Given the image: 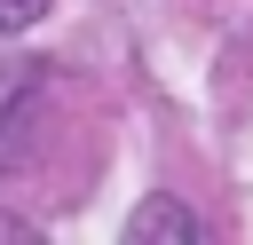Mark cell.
<instances>
[{
    "instance_id": "1",
    "label": "cell",
    "mask_w": 253,
    "mask_h": 245,
    "mask_svg": "<svg viewBox=\"0 0 253 245\" xmlns=\"http://www.w3.org/2000/svg\"><path fill=\"white\" fill-rule=\"evenodd\" d=\"M126 237H166V245H190V237H198V213H190L182 198H142V205H134V221H126Z\"/></svg>"
},
{
    "instance_id": "2",
    "label": "cell",
    "mask_w": 253,
    "mask_h": 245,
    "mask_svg": "<svg viewBox=\"0 0 253 245\" xmlns=\"http://www.w3.org/2000/svg\"><path fill=\"white\" fill-rule=\"evenodd\" d=\"M40 16H47V0H0V40L8 32H32Z\"/></svg>"
},
{
    "instance_id": "3",
    "label": "cell",
    "mask_w": 253,
    "mask_h": 245,
    "mask_svg": "<svg viewBox=\"0 0 253 245\" xmlns=\"http://www.w3.org/2000/svg\"><path fill=\"white\" fill-rule=\"evenodd\" d=\"M24 237H32V221L24 213H0V245H24Z\"/></svg>"
}]
</instances>
